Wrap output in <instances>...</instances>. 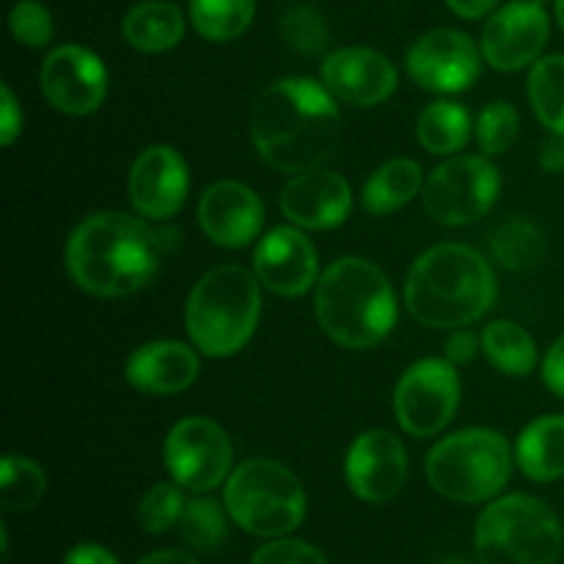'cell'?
I'll return each mask as SVG.
<instances>
[{
  "label": "cell",
  "instance_id": "obj_28",
  "mask_svg": "<svg viewBox=\"0 0 564 564\" xmlns=\"http://www.w3.org/2000/svg\"><path fill=\"white\" fill-rule=\"evenodd\" d=\"M529 99L554 135H564V55H545L529 72Z\"/></svg>",
  "mask_w": 564,
  "mask_h": 564
},
{
  "label": "cell",
  "instance_id": "obj_34",
  "mask_svg": "<svg viewBox=\"0 0 564 564\" xmlns=\"http://www.w3.org/2000/svg\"><path fill=\"white\" fill-rule=\"evenodd\" d=\"M180 488V482H160L143 496L141 507H138V523H141L143 532L163 534L169 532L174 523H180L187 505V501L182 499Z\"/></svg>",
  "mask_w": 564,
  "mask_h": 564
},
{
  "label": "cell",
  "instance_id": "obj_8",
  "mask_svg": "<svg viewBox=\"0 0 564 564\" xmlns=\"http://www.w3.org/2000/svg\"><path fill=\"white\" fill-rule=\"evenodd\" d=\"M512 455L501 433L485 427L460 430L427 455V479L441 496L460 505H479L510 479Z\"/></svg>",
  "mask_w": 564,
  "mask_h": 564
},
{
  "label": "cell",
  "instance_id": "obj_37",
  "mask_svg": "<svg viewBox=\"0 0 564 564\" xmlns=\"http://www.w3.org/2000/svg\"><path fill=\"white\" fill-rule=\"evenodd\" d=\"M0 97H3V105H0V110H3V113H0V141H3L6 147H11L22 130V110L9 86L0 88Z\"/></svg>",
  "mask_w": 564,
  "mask_h": 564
},
{
  "label": "cell",
  "instance_id": "obj_19",
  "mask_svg": "<svg viewBox=\"0 0 564 564\" xmlns=\"http://www.w3.org/2000/svg\"><path fill=\"white\" fill-rule=\"evenodd\" d=\"M204 235L224 248H242L262 231L264 204L242 182H215L198 202Z\"/></svg>",
  "mask_w": 564,
  "mask_h": 564
},
{
  "label": "cell",
  "instance_id": "obj_1",
  "mask_svg": "<svg viewBox=\"0 0 564 564\" xmlns=\"http://www.w3.org/2000/svg\"><path fill=\"white\" fill-rule=\"evenodd\" d=\"M251 138L259 158L284 174L319 169L336 152L341 116L325 83L284 77L264 88L251 108Z\"/></svg>",
  "mask_w": 564,
  "mask_h": 564
},
{
  "label": "cell",
  "instance_id": "obj_14",
  "mask_svg": "<svg viewBox=\"0 0 564 564\" xmlns=\"http://www.w3.org/2000/svg\"><path fill=\"white\" fill-rule=\"evenodd\" d=\"M479 69L482 61L471 39L449 28L424 33L408 53V72L427 91H466L479 77Z\"/></svg>",
  "mask_w": 564,
  "mask_h": 564
},
{
  "label": "cell",
  "instance_id": "obj_27",
  "mask_svg": "<svg viewBox=\"0 0 564 564\" xmlns=\"http://www.w3.org/2000/svg\"><path fill=\"white\" fill-rule=\"evenodd\" d=\"M490 251L494 257L505 264L507 270H516V273H523V270L534 268V264L543 259L545 253V235L534 220L529 218H510L494 231L490 237Z\"/></svg>",
  "mask_w": 564,
  "mask_h": 564
},
{
  "label": "cell",
  "instance_id": "obj_39",
  "mask_svg": "<svg viewBox=\"0 0 564 564\" xmlns=\"http://www.w3.org/2000/svg\"><path fill=\"white\" fill-rule=\"evenodd\" d=\"M477 352V336L468 334V330H457L449 341H446V361L460 367V364H468Z\"/></svg>",
  "mask_w": 564,
  "mask_h": 564
},
{
  "label": "cell",
  "instance_id": "obj_12",
  "mask_svg": "<svg viewBox=\"0 0 564 564\" xmlns=\"http://www.w3.org/2000/svg\"><path fill=\"white\" fill-rule=\"evenodd\" d=\"M42 94L55 110L88 116L108 94V69L97 53L80 44H64L44 58L39 72Z\"/></svg>",
  "mask_w": 564,
  "mask_h": 564
},
{
  "label": "cell",
  "instance_id": "obj_25",
  "mask_svg": "<svg viewBox=\"0 0 564 564\" xmlns=\"http://www.w3.org/2000/svg\"><path fill=\"white\" fill-rule=\"evenodd\" d=\"M419 143L427 149L430 154H455L463 149L471 138V119L463 105L452 102V99H438V102L427 105L419 116L416 124Z\"/></svg>",
  "mask_w": 564,
  "mask_h": 564
},
{
  "label": "cell",
  "instance_id": "obj_9",
  "mask_svg": "<svg viewBox=\"0 0 564 564\" xmlns=\"http://www.w3.org/2000/svg\"><path fill=\"white\" fill-rule=\"evenodd\" d=\"M499 171L488 158H455L424 182V209L444 226H466L482 218L499 198Z\"/></svg>",
  "mask_w": 564,
  "mask_h": 564
},
{
  "label": "cell",
  "instance_id": "obj_15",
  "mask_svg": "<svg viewBox=\"0 0 564 564\" xmlns=\"http://www.w3.org/2000/svg\"><path fill=\"white\" fill-rule=\"evenodd\" d=\"M345 477L352 494L364 501L394 499L408 479V455L402 441L389 430H369L347 449Z\"/></svg>",
  "mask_w": 564,
  "mask_h": 564
},
{
  "label": "cell",
  "instance_id": "obj_38",
  "mask_svg": "<svg viewBox=\"0 0 564 564\" xmlns=\"http://www.w3.org/2000/svg\"><path fill=\"white\" fill-rule=\"evenodd\" d=\"M543 380L556 397L564 400V336L554 341V347L549 350L543 361Z\"/></svg>",
  "mask_w": 564,
  "mask_h": 564
},
{
  "label": "cell",
  "instance_id": "obj_17",
  "mask_svg": "<svg viewBox=\"0 0 564 564\" xmlns=\"http://www.w3.org/2000/svg\"><path fill=\"white\" fill-rule=\"evenodd\" d=\"M253 270L275 295L301 297L317 284V251L301 229L279 226L259 240Z\"/></svg>",
  "mask_w": 564,
  "mask_h": 564
},
{
  "label": "cell",
  "instance_id": "obj_3",
  "mask_svg": "<svg viewBox=\"0 0 564 564\" xmlns=\"http://www.w3.org/2000/svg\"><path fill=\"white\" fill-rule=\"evenodd\" d=\"M496 275L474 248L444 242L416 259L405 281L408 312L427 328H463L488 314Z\"/></svg>",
  "mask_w": 564,
  "mask_h": 564
},
{
  "label": "cell",
  "instance_id": "obj_24",
  "mask_svg": "<svg viewBox=\"0 0 564 564\" xmlns=\"http://www.w3.org/2000/svg\"><path fill=\"white\" fill-rule=\"evenodd\" d=\"M424 191L422 165L408 158L389 160L367 180L361 193L364 209L372 215L394 213Z\"/></svg>",
  "mask_w": 564,
  "mask_h": 564
},
{
  "label": "cell",
  "instance_id": "obj_16",
  "mask_svg": "<svg viewBox=\"0 0 564 564\" xmlns=\"http://www.w3.org/2000/svg\"><path fill=\"white\" fill-rule=\"evenodd\" d=\"M187 165L176 149L158 143L143 149L130 169L127 191L130 202L143 218L165 220L182 209L187 198Z\"/></svg>",
  "mask_w": 564,
  "mask_h": 564
},
{
  "label": "cell",
  "instance_id": "obj_4",
  "mask_svg": "<svg viewBox=\"0 0 564 564\" xmlns=\"http://www.w3.org/2000/svg\"><path fill=\"white\" fill-rule=\"evenodd\" d=\"M314 308L325 334L347 350H367L391 334L394 292L383 270L361 257H341L317 281Z\"/></svg>",
  "mask_w": 564,
  "mask_h": 564
},
{
  "label": "cell",
  "instance_id": "obj_6",
  "mask_svg": "<svg viewBox=\"0 0 564 564\" xmlns=\"http://www.w3.org/2000/svg\"><path fill=\"white\" fill-rule=\"evenodd\" d=\"M479 564H556L564 534L556 512L532 496H505L477 521Z\"/></svg>",
  "mask_w": 564,
  "mask_h": 564
},
{
  "label": "cell",
  "instance_id": "obj_41",
  "mask_svg": "<svg viewBox=\"0 0 564 564\" xmlns=\"http://www.w3.org/2000/svg\"><path fill=\"white\" fill-rule=\"evenodd\" d=\"M446 3L452 6V11H455V14L466 17V20H479V17L490 14L499 0H446Z\"/></svg>",
  "mask_w": 564,
  "mask_h": 564
},
{
  "label": "cell",
  "instance_id": "obj_43",
  "mask_svg": "<svg viewBox=\"0 0 564 564\" xmlns=\"http://www.w3.org/2000/svg\"><path fill=\"white\" fill-rule=\"evenodd\" d=\"M138 564H198L193 556L180 554V551H158V554L143 556Z\"/></svg>",
  "mask_w": 564,
  "mask_h": 564
},
{
  "label": "cell",
  "instance_id": "obj_22",
  "mask_svg": "<svg viewBox=\"0 0 564 564\" xmlns=\"http://www.w3.org/2000/svg\"><path fill=\"white\" fill-rule=\"evenodd\" d=\"M121 33L132 47L143 50V53H163L182 42L185 17L169 0H143L127 11Z\"/></svg>",
  "mask_w": 564,
  "mask_h": 564
},
{
  "label": "cell",
  "instance_id": "obj_42",
  "mask_svg": "<svg viewBox=\"0 0 564 564\" xmlns=\"http://www.w3.org/2000/svg\"><path fill=\"white\" fill-rule=\"evenodd\" d=\"M540 163H543L545 171H562L564 169V143L560 141V135H556L554 141L543 143Z\"/></svg>",
  "mask_w": 564,
  "mask_h": 564
},
{
  "label": "cell",
  "instance_id": "obj_23",
  "mask_svg": "<svg viewBox=\"0 0 564 564\" xmlns=\"http://www.w3.org/2000/svg\"><path fill=\"white\" fill-rule=\"evenodd\" d=\"M518 466L534 482L564 477V416H543L518 438Z\"/></svg>",
  "mask_w": 564,
  "mask_h": 564
},
{
  "label": "cell",
  "instance_id": "obj_20",
  "mask_svg": "<svg viewBox=\"0 0 564 564\" xmlns=\"http://www.w3.org/2000/svg\"><path fill=\"white\" fill-rule=\"evenodd\" d=\"M350 204L352 193L345 176L325 169L295 174V180L286 182V187L281 191V209L286 218L314 231L345 224V218L350 215Z\"/></svg>",
  "mask_w": 564,
  "mask_h": 564
},
{
  "label": "cell",
  "instance_id": "obj_18",
  "mask_svg": "<svg viewBox=\"0 0 564 564\" xmlns=\"http://www.w3.org/2000/svg\"><path fill=\"white\" fill-rule=\"evenodd\" d=\"M323 83L341 102L372 108L394 94L397 69L386 55L375 50L345 47L323 61Z\"/></svg>",
  "mask_w": 564,
  "mask_h": 564
},
{
  "label": "cell",
  "instance_id": "obj_32",
  "mask_svg": "<svg viewBox=\"0 0 564 564\" xmlns=\"http://www.w3.org/2000/svg\"><path fill=\"white\" fill-rule=\"evenodd\" d=\"M281 36L295 53L301 55H319L330 42V31L325 17L314 6L295 3L284 11L279 22Z\"/></svg>",
  "mask_w": 564,
  "mask_h": 564
},
{
  "label": "cell",
  "instance_id": "obj_40",
  "mask_svg": "<svg viewBox=\"0 0 564 564\" xmlns=\"http://www.w3.org/2000/svg\"><path fill=\"white\" fill-rule=\"evenodd\" d=\"M64 564H119V560H116L108 549H102V545L83 543L75 545V549L64 556Z\"/></svg>",
  "mask_w": 564,
  "mask_h": 564
},
{
  "label": "cell",
  "instance_id": "obj_26",
  "mask_svg": "<svg viewBox=\"0 0 564 564\" xmlns=\"http://www.w3.org/2000/svg\"><path fill=\"white\" fill-rule=\"evenodd\" d=\"M482 347L490 364L499 372L512 375V378H523L538 364L534 339L529 336L527 328H521L518 323H510V319H496V323H490L482 334Z\"/></svg>",
  "mask_w": 564,
  "mask_h": 564
},
{
  "label": "cell",
  "instance_id": "obj_10",
  "mask_svg": "<svg viewBox=\"0 0 564 564\" xmlns=\"http://www.w3.org/2000/svg\"><path fill=\"white\" fill-rule=\"evenodd\" d=\"M460 405L457 367L446 358H424L402 372L394 391L397 422L416 438H433Z\"/></svg>",
  "mask_w": 564,
  "mask_h": 564
},
{
  "label": "cell",
  "instance_id": "obj_11",
  "mask_svg": "<svg viewBox=\"0 0 564 564\" xmlns=\"http://www.w3.org/2000/svg\"><path fill=\"white\" fill-rule=\"evenodd\" d=\"M165 466L182 488L207 494L224 482L231 468L229 435L213 419H182L165 438Z\"/></svg>",
  "mask_w": 564,
  "mask_h": 564
},
{
  "label": "cell",
  "instance_id": "obj_44",
  "mask_svg": "<svg viewBox=\"0 0 564 564\" xmlns=\"http://www.w3.org/2000/svg\"><path fill=\"white\" fill-rule=\"evenodd\" d=\"M556 20H560V28L564 31V0H556Z\"/></svg>",
  "mask_w": 564,
  "mask_h": 564
},
{
  "label": "cell",
  "instance_id": "obj_7",
  "mask_svg": "<svg viewBox=\"0 0 564 564\" xmlns=\"http://www.w3.org/2000/svg\"><path fill=\"white\" fill-rule=\"evenodd\" d=\"M224 501L231 521L253 538H284L306 518L301 479L268 457L242 463L226 482Z\"/></svg>",
  "mask_w": 564,
  "mask_h": 564
},
{
  "label": "cell",
  "instance_id": "obj_33",
  "mask_svg": "<svg viewBox=\"0 0 564 564\" xmlns=\"http://www.w3.org/2000/svg\"><path fill=\"white\" fill-rule=\"evenodd\" d=\"M521 132V119L510 102H490L477 119V141L485 158H496L512 149Z\"/></svg>",
  "mask_w": 564,
  "mask_h": 564
},
{
  "label": "cell",
  "instance_id": "obj_36",
  "mask_svg": "<svg viewBox=\"0 0 564 564\" xmlns=\"http://www.w3.org/2000/svg\"><path fill=\"white\" fill-rule=\"evenodd\" d=\"M251 564H328V560L303 540H273L253 554Z\"/></svg>",
  "mask_w": 564,
  "mask_h": 564
},
{
  "label": "cell",
  "instance_id": "obj_13",
  "mask_svg": "<svg viewBox=\"0 0 564 564\" xmlns=\"http://www.w3.org/2000/svg\"><path fill=\"white\" fill-rule=\"evenodd\" d=\"M549 14L534 0L501 6L482 31V55L494 69L516 72L534 64L549 42Z\"/></svg>",
  "mask_w": 564,
  "mask_h": 564
},
{
  "label": "cell",
  "instance_id": "obj_45",
  "mask_svg": "<svg viewBox=\"0 0 564 564\" xmlns=\"http://www.w3.org/2000/svg\"><path fill=\"white\" fill-rule=\"evenodd\" d=\"M444 564H468V562H463V560H455V556H452V560H446Z\"/></svg>",
  "mask_w": 564,
  "mask_h": 564
},
{
  "label": "cell",
  "instance_id": "obj_5",
  "mask_svg": "<svg viewBox=\"0 0 564 564\" xmlns=\"http://www.w3.org/2000/svg\"><path fill=\"white\" fill-rule=\"evenodd\" d=\"M259 279H253L240 264H220L204 273L193 286L185 325L198 352L226 358L248 345L259 325Z\"/></svg>",
  "mask_w": 564,
  "mask_h": 564
},
{
  "label": "cell",
  "instance_id": "obj_30",
  "mask_svg": "<svg viewBox=\"0 0 564 564\" xmlns=\"http://www.w3.org/2000/svg\"><path fill=\"white\" fill-rule=\"evenodd\" d=\"M47 494V477L33 460L22 455H6L0 466V507L6 512H25Z\"/></svg>",
  "mask_w": 564,
  "mask_h": 564
},
{
  "label": "cell",
  "instance_id": "obj_21",
  "mask_svg": "<svg viewBox=\"0 0 564 564\" xmlns=\"http://www.w3.org/2000/svg\"><path fill=\"white\" fill-rule=\"evenodd\" d=\"M198 356L182 341H149L127 361V383L143 394H180L198 378Z\"/></svg>",
  "mask_w": 564,
  "mask_h": 564
},
{
  "label": "cell",
  "instance_id": "obj_29",
  "mask_svg": "<svg viewBox=\"0 0 564 564\" xmlns=\"http://www.w3.org/2000/svg\"><path fill=\"white\" fill-rule=\"evenodd\" d=\"M257 0H191V22L209 42H231L248 31Z\"/></svg>",
  "mask_w": 564,
  "mask_h": 564
},
{
  "label": "cell",
  "instance_id": "obj_2",
  "mask_svg": "<svg viewBox=\"0 0 564 564\" xmlns=\"http://www.w3.org/2000/svg\"><path fill=\"white\" fill-rule=\"evenodd\" d=\"M163 235L124 213L83 220L66 242V268L75 284L97 297H127L158 273Z\"/></svg>",
  "mask_w": 564,
  "mask_h": 564
},
{
  "label": "cell",
  "instance_id": "obj_35",
  "mask_svg": "<svg viewBox=\"0 0 564 564\" xmlns=\"http://www.w3.org/2000/svg\"><path fill=\"white\" fill-rule=\"evenodd\" d=\"M9 28L17 42L33 50L47 47L53 39V17L39 0H20L9 14Z\"/></svg>",
  "mask_w": 564,
  "mask_h": 564
},
{
  "label": "cell",
  "instance_id": "obj_31",
  "mask_svg": "<svg viewBox=\"0 0 564 564\" xmlns=\"http://www.w3.org/2000/svg\"><path fill=\"white\" fill-rule=\"evenodd\" d=\"M180 534L191 549L215 551L226 540V516L215 499H193L180 518Z\"/></svg>",
  "mask_w": 564,
  "mask_h": 564
},
{
  "label": "cell",
  "instance_id": "obj_46",
  "mask_svg": "<svg viewBox=\"0 0 564 564\" xmlns=\"http://www.w3.org/2000/svg\"><path fill=\"white\" fill-rule=\"evenodd\" d=\"M534 3H540V6H543V3H549V0H534Z\"/></svg>",
  "mask_w": 564,
  "mask_h": 564
}]
</instances>
